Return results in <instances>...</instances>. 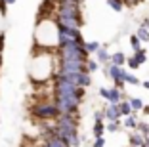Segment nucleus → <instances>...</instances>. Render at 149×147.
Returning a JSON list of instances; mask_svg holds the SVG:
<instances>
[{"label": "nucleus", "instance_id": "obj_1", "mask_svg": "<svg viewBox=\"0 0 149 147\" xmlns=\"http://www.w3.org/2000/svg\"><path fill=\"white\" fill-rule=\"evenodd\" d=\"M118 115H120V113H118V107H109V109L105 111V117L109 118L111 122H115V121H117V118H118Z\"/></svg>", "mask_w": 149, "mask_h": 147}, {"label": "nucleus", "instance_id": "obj_2", "mask_svg": "<svg viewBox=\"0 0 149 147\" xmlns=\"http://www.w3.org/2000/svg\"><path fill=\"white\" fill-rule=\"evenodd\" d=\"M130 145L132 147H141L143 145V138L140 134H130Z\"/></svg>", "mask_w": 149, "mask_h": 147}, {"label": "nucleus", "instance_id": "obj_3", "mask_svg": "<svg viewBox=\"0 0 149 147\" xmlns=\"http://www.w3.org/2000/svg\"><path fill=\"white\" fill-rule=\"evenodd\" d=\"M103 130H105L103 122L97 121V122H96V126H94V136H96V138H103Z\"/></svg>", "mask_w": 149, "mask_h": 147}, {"label": "nucleus", "instance_id": "obj_4", "mask_svg": "<svg viewBox=\"0 0 149 147\" xmlns=\"http://www.w3.org/2000/svg\"><path fill=\"white\" fill-rule=\"evenodd\" d=\"M130 111H132L130 103H120V107H118V113H120V115H130Z\"/></svg>", "mask_w": 149, "mask_h": 147}, {"label": "nucleus", "instance_id": "obj_5", "mask_svg": "<svg viewBox=\"0 0 149 147\" xmlns=\"http://www.w3.org/2000/svg\"><path fill=\"white\" fill-rule=\"evenodd\" d=\"M113 61H115V65H120V63H124V56H123V52L115 54V56H113Z\"/></svg>", "mask_w": 149, "mask_h": 147}, {"label": "nucleus", "instance_id": "obj_6", "mask_svg": "<svg viewBox=\"0 0 149 147\" xmlns=\"http://www.w3.org/2000/svg\"><path fill=\"white\" fill-rule=\"evenodd\" d=\"M138 128H140V134L141 136H145V138L149 136V126L147 124H143V122H141V124H138Z\"/></svg>", "mask_w": 149, "mask_h": 147}, {"label": "nucleus", "instance_id": "obj_7", "mask_svg": "<svg viewBox=\"0 0 149 147\" xmlns=\"http://www.w3.org/2000/svg\"><path fill=\"white\" fill-rule=\"evenodd\" d=\"M130 107L138 111V109H143V103H141V100H132L130 101Z\"/></svg>", "mask_w": 149, "mask_h": 147}, {"label": "nucleus", "instance_id": "obj_8", "mask_svg": "<svg viewBox=\"0 0 149 147\" xmlns=\"http://www.w3.org/2000/svg\"><path fill=\"white\" fill-rule=\"evenodd\" d=\"M124 126H128V128H134V126H136V118H134V117H128L126 121H124Z\"/></svg>", "mask_w": 149, "mask_h": 147}, {"label": "nucleus", "instance_id": "obj_9", "mask_svg": "<svg viewBox=\"0 0 149 147\" xmlns=\"http://www.w3.org/2000/svg\"><path fill=\"white\" fill-rule=\"evenodd\" d=\"M107 130H109V132H117L118 130V121H115V122H111L109 126H107Z\"/></svg>", "mask_w": 149, "mask_h": 147}, {"label": "nucleus", "instance_id": "obj_10", "mask_svg": "<svg viewBox=\"0 0 149 147\" xmlns=\"http://www.w3.org/2000/svg\"><path fill=\"white\" fill-rule=\"evenodd\" d=\"M103 145H105V139L103 138H96V141H94L92 147H103Z\"/></svg>", "mask_w": 149, "mask_h": 147}, {"label": "nucleus", "instance_id": "obj_11", "mask_svg": "<svg viewBox=\"0 0 149 147\" xmlns=\"http://www.w3.org/2000/svg\"><path fill=\"white\" fill-rule=\"evenodd\" d=\"M132 48H134V50H140V40H138L136 36H132Z\"/></svg>", "mask_w": 149, "mask_h": 147}, {"label": "nucleus", "instance_id": "obj_12", "mask_svg": "<svg viewBox=\"0 0 149 147\" xmlns=\"http://www.w3.org/2000/svg\"><path fill=\"white\" fill-rule=\"evenodd\" d=\"M140 38H141V40H149V33H147L145 29L140 31Z\"/></svg>", "mask_w": 149, "mask_h": 147}, {"label": "nucleus", "instance_id": "obj_13", "mask_svg": "<svg viewBox=\"0 0 149 147\" xmlns=\"http://www.w3.org/2000/svg\"><path fill=\"white\" fill-rule=\"evenodd\" d=\"M97 57H100V61H105L107 59V54L105 52H100V56H97Z\"/></svg>", "mask_w": 149, "mask_h": 147}, {"label": "nucleus", "instance_id": "obj_14", "mask_svg": "<svg viewBox=\"0 0 149 147\" xmlns=\"http://www.w3.org/2000/svg\"><path fill=\"white\" fill-rule=\"evenodd\" d=\"M88 50H92V52H94V50H97V44H88Z\"/></svg>", "mask_w": 149, "mask_h": 147}, {"label": "nucleus", "instance_id": "obj_15", "mask_svg": "<svg viewBox=\"0 0 149 147\" xmlns=\"http://www.w3.org/2000/svg\"><path fill=\"white\" fill-rule=\"evenodd\" d=\"M130 147H132V145H130Z\"/></svg>", "mask_w": 149, "mask_h": 147}]
</instances>
